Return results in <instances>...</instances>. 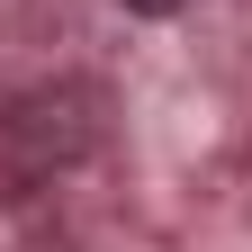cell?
Wrapping results in <instances>:
<instances>
[{
    "instance_id": "1",
    "label": "cell",
    "mask_w": 252,
    "mask_h": 252,
    "mask_svg": "<svg viewBox=\"0 0 252 252\" xmlns=\"http://www.w3.org/2000/svg\"><path fill=\"white\" fill-rule=\"evenodd\" d=\"M126 9H135V18H171L180 0H126Z\"/></svg>"
}]
</instances>
